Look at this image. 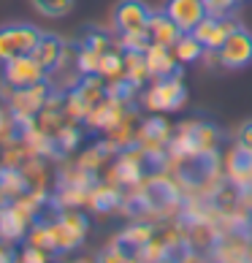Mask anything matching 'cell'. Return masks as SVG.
<instances>
[{"label":"cell","mask_w":252,"mask_h":263,"mask_svg":"<svg viewBox=\"0 0 252 263\" xmlns=\"http://www.w3.org/2000/svg\"><path fill=\"white\" fill-rule=\"evenodd\" d=\"M239 141H241V144H249V147H252V122H244V128L239 130Z\"/></svg>","instance_id":"30"},{"label":"cell","mask_w":252,"mask_h":263,"mask_svg":"<svg viewBox=\"0 0 252 263\" xmlns=\"http://www.w3.org/2000/svg\"><path fill=\"white\" fill-rule=\"evenodd\" d=\"M149 19H152V11L141 0H122L114 11V22H117V30L125 35V33H147L149 27Z\"/></svg>","instance_id":"8"},{"label":"cell","mask_w":252,"mask_h":263,"mask_svg":"<svg viewBox=\"0 0 252 263\" xmlns=\"http://www.w3.org/2000/svg\"><path fill=\"white\" fill-rule=\"evenodd\" d=\"M171 52H173V57H177L182 65H190V63H198L201 57L206 54V46H203L192 33H182L179 41L171 46Z\"/></svg>","instance_id":"17"},{"label":"cell","mask_w":252,"mask_h":263,"mask_svg":"<svg viewBox=\"0 0 252 263\" xmlns=\"http://www.w3.org/2000/svg\"><path fill=\"white\" fill-rule=\"evenodd\" d=\"M187 101V87L182 84V76L171 79H154V84L144 95V103L152 111H177Z\"/></svg>","instance_id":"2"},{"label":"cell","mask_w":252,"mask_h":263,"mask_svg":"<svg viewBox=\"0 0 252 263\" xmlns=\"http://www.w3.org/2000/svg\"><path fill=\"white\" fill-rule=\"evenodd\" d=\"M139 144L141 149H160L171 144V128L163 117H149L139 125Z\"/></svg>","instance_id":"15"},{"label":"cell","mask_w":252,"mask_h":263,"mask_svg":"<svg viewBox=\"0 0 252 263\" xmlns=\"http://www.w3.org/2000/svg\"><path fill=\"white\" fill-rule=\"evenodd\" d=\"M209 16H230V8L236 6V0H203Z\"/></svg>","instance_id":"27"},{"label":"cell","mask_w":252,"mask_h":263,"mask_svg":"<svg viewBox=\"0 0 252 263\" xmlns=\"http://www.w3.org/2000/svg\"><path fill=\"white\" fill-rule=\"evenodd\" d=\"M98 76H103V79H120V76H125V54H120V52H106V54H101V71H98Z\"/></svg>","instance_id":"21"},{"label":"cell","mask_w":252,"mask_h":263,"mask_svg":"<svg viewBox=\"0 0 252 263\" xmlns=\"http://www.w3.org/2000/svg\"><path fill=\"white\" fill-rule=\"evenodd\" d=\"M33 57L46 73H52L65 63V44L52 33H41V38H38V44L33 49Z\"/></svg>","instance_id":"14"},{"label":"cell","mask_w":252,"mask_h":263,"mask_svg":"<svg viewBox=\"0 0 252 263\" xmlns=\"http://www.w3.org/2000/svg\"><path fill=\"white\" fill-rule=\"evenodd\" d=\"M152 236H154V233H152L149 226H133V228H128V231L120 236V245H128L130 250L141 252V250L152 241Z\"/></svg>","instance_id":"22"},{"label":"cell","mask_w":252,"mask_h":263,"mask_svg":"<svg viewBox=\"0 0 252 263\" xmlns=\"http://www.w3.org/2000/svg\"><path fill=\"white\" fill-rule=\"evenodd\" d=\"M79 141H82L79 128H76L73 122H68L54 133V152H71V149L79 147Z\"/></svg>","instance_id":"23"},{"label":"cell","mask_w":252,"mask_h":263,"mask_svg":"<svg viewBox=\"0 0 252 263\" xmlns=\"http://www.w3.org/2000/svg\"><path fill=\"white\" fill-rule=\"evenodd\" d=\"M0 76H3V84L11 87V90H22V87H33V84H41L49 79V73L44 71L41 65L35 63L33 54H25V57H14L8 63H0Z\"/></svg>","instance_id":"3"},{"label":"cell","mask_w":252,"mask_h":263,"mask_svg":"<svg viewBox=\"0 0 252 263\" xmlns=\"http://www.w3.org/2000/svg\"><path fill=\"white\" fill-rule=\"evenodd\" d=\"M0 263H14V255L6 252V250H0Z\"/></svg>","instance_id":"32"},{"label":"cell","mask_w":252,"mask_h":263,"mask_svg":"<svg viewBox=\"0 0 252 263\" xmlns=\"http://www.w3.org/2000/svg\"><path fill=\"white\" fill-rule=\"evenodd\" d=\"M6 130H8V117H6L3 109H0V136H3Z\"/></svg>","instance_id":"31"},{"label":"cell","mask_w":252,"mask_h":263,"mask_svg":"<svg viewBox=\"0 0 252 263\" xmlns=\"http://www.w3.org/2000/svg\"><path fill=\"white\" fill-rule=\"evenodd\" d=\"M52 236H54V252H71L87 236V217L79 212H63L52 222Z\"/></svg>","instance_id":"4"},{"label":"cell","mask_w":252,"mask_h":263,"mask_svg":"<svg viewBox=\"0 0 252 263\" xmlns=\"http://www.w3.org/2000/svg\"><path fill=\"white\" fill-rule=\"evenodd\" d=\"M149 68V79H171V76H182V63L173 57L171 46L149 44V49L144 52Z\"/></svg>","instance_id":"9"},{"label":"cell","mask_w":252,"mask_h":263,"mask_svg":"<svg viewBox=\"0 0 252 263\" xmlns=\"http://www.w3.org/2000/svg\"><path fill=\"white\" fill-rule=\"evenodd\" d=\"M125 106L128 103L114 101V98L106 95L101 103L92 106V111L87 114V122H90L92 128H101V130H114V128H120V125L125 122Z\"/></svg>","instance_id":"12"},{"label":"cell","mask_w":252,"mask_h":263,"mask_svg":"<svg viewBox=\"0 0 252 263\" xmlns=\"http://www.w3.org/2000/svg\"><path fill=\"white\" fill-rule=\"evenodd\" d=\"M87 203L95 209V212H114L122 203V193L117 187H109V184H95L90 198H87Z\"/></svg>","instance_id":"18"},{"label":"cell","mask_w":252,"mask_h":263,"mask_svg":"<svg viewBox=\"0 0 252 263\" xmlns=\"http://www.w3.org/2000/svg\"><path fill=\"white\" fill-rule=\"evenodd\" d=\"M19 263H46V255H44V250L30 247V250H25V252H22Z\"/></svg>","instance_id":"29"},{"label":"cell","mask_w":252,"mask_h":263,"mask_svg":"<svg viewBox=\"0 0 252 263\" xmlns=\"http://www.w3.org/2000/svg\"><path fill=\"white\" fill-rule=\"evenodd\" d=\"M76 71H79L82 76H98L101 71V54L87 49V46L82 44L79 46V54H76Z\"/></svg>","instance_id":"25"},{"label":"cell","mask_w":252,"mask_h":263,"mask_svg":"<svg viewBox=\"0 0 252 263\" xmlns=\"http://www.w3.org/2000/svg\"><path fill=\"white\" fill-rule=\"evenodd\" d=\"M41 30L27 22H14V25H3L0 27V63H8L14 57H25L33 54Z\"/></svg>","instance_id":"1"},{"label":"cell","mask_w":252,"mask_h":263,"mask_svg":"<svg viewBox=\"0 0 252 263\" xmlns=\"http://www.w3.org/2000/svg\"><path fill=\"white\" fill-rule=\"evenodd\" d=\"M236 22L230 16H203L201 22H198V27L192 30V35L198 38V41L206 46V52H217L222 44H225V38L236 30Z\"/></svg>","instance_id":"7"},{"label":"cell","mask_w":252,"mask_h":263,"mask_svg":"<svg viewBox=\"0 0 252 263\" xmlns=\"http://www.w3.org/2000/svg\"><path fill=\"white\" fill-rule=\"evenodd\" d=\"M144 160L135 152H128L117 160V168H114V177H117L122 184H139L144 177Z\"/></svg>","instance_id":"19"},{"label":"cell","mask_w":252,"mask_h":263,"mask_svg":"<svg viewBox=\"0 0 252 263\" xmlns=\"http://www.w3.org/2000/svg\"><path fill=\"white\" fill-rule=\"evenodd\" d=\"M236 3H241V0H236Z\"/></svg>","instance_id":"33"},{"label":"cell","mask_w":252,"mask_h":263,"mask_svg":"<svg viewBox=\"0 0 252 263\" xmlns=\"http://www.w3.org/2000/svg\"><path fill=\"white\" fill-rule=\"evenodd\" d=\"M33 6H35V11L38 14H44V16H65V14H71V8H73V0H33Z\"/></svg>","instance_id":"26"},{"label":"cell","mask_w":252,"mask_h":263,"mask_svg":"<svg viewBox=\"0 0 252 263\" xmlns=\"http://www.w3.org/2000/svg\"><path fill=\"white\" fill-rule=\"evenodd\" d=\"M166 14L179 25L182 33H192L206 16V6H203V0H168Z\"/></svg>","instance_id":"10"},{"label":"cell","mask_w":252,"mask_h":263,"mask_svg":"<svg viewBox=\"0 0 252 263\" xmlns=\"http://www.w3.org/2000/svg\"><path fill=\"white\" fill-rule=\"evenodd\" d=\"M30 226V209L25 206V201H14L11 206L0 209V236L19 241L27 233Z\"/></svg>","instance_id":"11"},{"label":"cell","mask_w":252,"mask_h":263,"mask_svg":"<svg viewBox=\"0 0 252 263\" xmlns=\"http://www.w3.org/2000/svg\"><path fill=\"white\" fill-rule=\"evenodd\" d=\"M82 44L87 46V49L98 52V54H106V52L111 49V41H109V38H106L103 33H90V35H87V38H84Z\"/></svg>","instance_id":"28"},{"label":"cell","mask_w":252,"mask_h":263,"mask_svg":"<svg viewBox=\"0 0 252 263\" xmlns=\"http://www.w3.org/2000/svg\"><path fill=\"white\" fill-rule=\"evenodd\" d=\"M228 177L236 187H252V147L249 144H236L228 155Z\"/></svg>","instance_id":"13"},{"label":"cell","mask_w":252,"mask_h":263,"mask_svg":"<svg viewBox=\"0 0 252 263\" xmlns=\"http://www.w3.org/2000/svg\"><path fill=\"white\" fill-rule=\"evenodd\" d=\"M217 60L222 68H230V71L247 68L252 63V33H247L244 27H236L217 49Z\"/></svg>","instance_id":"5"},{"label":"cell","mask_w":252,"mask_h":263,"mask_svg":"<svg viewBox=\"0 0 252 263\" xmlns=\"http://www.w3.org/2000/svg\"><path fill=\"white\" fill-rule=\"evenodd\" d=\"M147 33H149V41L152 44H160V46H173V44L179 41V35H182L179 25L173 22L166 11H163V14H152Z\"/></svg>","instance_id":"16"},{"label":"cell","mask_w":252,"mask_h":263,"mask_svg":"<svg viewBox=\"0 0 252 263\" xmlns=\"http://www.w3.org/2000/svg\"><path fill=\"white\" fill-rule=\"evenodd\" d=\"M52 98V87H49V79L41 82V84H33V87H22V90H14L11 92V114H19V117H38L41 109Z\"/></svg>","instance_id":"6"},{"label":"cell","mask_w":252,"mask_h":263,"mask_svg":"<svg viewBox=\"0 0 252 263\" xmlns=\"http://www.w3.org/2000/svg\"><path fill=\"white\" fill-rule=\"evenodd\" d=\"M190 128H192V136H196L201 152H211V149L217 147L220 133H217L215 125H209V122H196V125H190Z\"/></svg>","instance_id":"24"},{"label":"cell","mask_w":252,"mask_h":263,"mask_svg":"<svg viewBox=\"0 0 252 263\" xmlns=\"http://www.w3.org/2000/svg\"><path fill=\"white\" fill-rule=\"evenodd\" d=\"M122 54H125V76L135 84H144L149 79V68H147L144 52H122Z\"/></svg>","instance_id":"20"}]
</instances>
